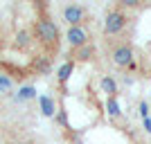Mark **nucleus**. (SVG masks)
<instances>
[{"label": "nucleus", "mask_w": 151, "mask_h": 144, "mask_svg": "<svg viewBox=\"0 0 151 144\" xmlns=\"http://www.w3.org/2000/svg\"><path fill=\"white\" fill-rule=\"evenodd\" d=\"M101 90H104L108 97H115V92H117V81H115L113 77H101Z\"/></svg>", "instance_id": "1a4fd4ad"}, {"label": "nucleus", "mask_w": 151, "mask_h": 144, "mask_svg": "<svg viewBox=\"0 0 151 144\" xmlns=\"http://www.w3.org/2000/svg\"><path fill=\"white\" fill-rule=\"evenodd\" d=\"M34 97H36V90L32 86H25L18 90V99H34Z\"/></svg>", "instance_id": "f8f14e48"}, {"label": "nucleus", "mask_w": 151, "mask_h": 144, "mask_svg": "<svg viewBox=\"0 0 151 144\" xmlns=\"http://www.w3.org/2000/svg\"><path fill=\"white\" fill-rule=\"evenodd\" d=\"M12 144H27V142H12Z\"/></svg>", "instance_id": "a211bd4d"}, {"label": "nucleus", "mask_w": 151, "mask_h": 144, "mask_svg": "<svg viewBox=\"0 0 151 144\" xmlns=\"http://www.w3.org/2000/svg\"><path fill=\"white\" fill-rule=\"evenodd\" d=\"M145 128H147V131H149V133H151V119H149V117H147V119H145Z\"/></svg>", "instance_id": "f3484780"}, {"label": "nucleus", "mask_w": 151, "mask_h": 144, "mask_svg": "<svg viewBox=\"0 0 151 144\" xmlns=\"http://www.w3.org/2000/svg\"><path fill=\"white\" fill-rule=\"evenodd\" d=\"M41 108H43V115H47V117L54 115V101L50 97H41Z\"/></svg>", "instance_id": "9b49d317"}, {"label": "nucleus", "mask_w": 151, "mask_h": 144, "mask_svg": "<svg viewBox=\"0 0 151 144\" xmlns=\"http://www.w3.org/2000/svg\"><path fill=\"white\" fill-rule=\"evenodd\" d=\"M32 43H34V34H32V29H18L16 32V38H14V45H16V50L20 52H27L32 47Z\"/></svg>", "instance_id": "0eeeda50"}, {"label": "nucleus", "mask_w": 151, "mask_h": 144, "mask_svg": "<svg viewBox=\"0 0 151 144\" xmlns=\"http://www.w3.org/2000/svg\"><path fill=\"white\" fill-rule=\"evenodd\" d=\"M32 34H34V41L41 43V47H45L47 54H54L59 50V43H61V32H59L57 23L50 18V16H38L32 25Z\"/></svg>", "instance_id": "f257e3e1"}, {"label": "nucleus", "mask_w": 151, "mask_h": 144, "mask_svg": "<svg viewBox=\"0 0 151 144\" xmlns=\"http://www.w3.org/2000/svg\"><path fill=\"white\" fill-rule=\"evenodd\" d=\"M12 88H14V81L7 75H0V90H2V92H9Z\"/></svg>", "instance_id": "ddd939ff"}, {"label": "nucleus", "mask_w": 151, "mask_h": 144, "mask_svg": "<svg viewBox=\"0 0 151 144\" xmlns=\"http://www.w3.org/2000/svg\"><path fill=\"white\" fill-rule=\"evenodd\" d=\"M126 23H129V16L124 14V9H120V7L108 9L106 20H104V34H106V36H117L126 27Z\"/></svg>", "instance_id": "f03ea898"}, {"label": "nucleus", "mask_w": 151, "mask_h": 144, "mask_svg": "<svg viewBox=\"0 0 151 144\" xmlns=\"http://www.w3.org/2000/svg\"><path fill=\"white\" fill-rule=\"evenodd\" d=\"M32 68H34V72H36V75H50V70H52L50 57H47V54L36 57L34 61H32Z\"/></svg>", "instance_id": "6e6552de"}, {"label": "nucleus", "mask_w": 151, "mask_h": 144, "mask_svg": "<svg viewBox=\"0 0 151 144\" xmlns=\"http://www.w3.org/2000/svg\"><path fill=\"white\" fill-rule=\"evenodd\" d=\"M61 16H63V20H65L70 27H79V25L86 23L88 11H86V7H83V5H65L61 9Z\"/></svg>", "instance_id": "7ed1b4c3"}, {"label": "nucleus", "mask_w": 151, "mask_h": 144, "mask_svg": "<svg viewBox=\"0 0 151 144\" xmlns=\"http://www.w3.org/2000/svg\"><path fill=\"white\" fill-rule=\"evenodd\" d=\"M111 61L117 68H133V47L129 43H120L111 50Z\"/></svg>", "instance_id": "20e7f679"}, {"label": "nucleus", "mask_w": 151, "mask_h": 144, "mask_svg": "<svg viewBox=\"0 0 151 144\" xmlns=\"http://www.w3.org/2000/svg\"><path fill=\"white\" fill-rule=\"evenodd\" d=\"M117 7H120V9H138V7H140V0H120Z\"/></svg>", "instance_id": "2eb2a0df"}, {"label": "nucleus", "mask_w": 151, "mask_h": 144, "mask_svg": "<svg viewBox=\"0 0 151 144\" xmlns=\"http://www.w3.org/2000/svg\"><path fill=\"white\" fill-rule=\"evenodd\" d=\"M95 54H97L95 45H93V43H88V45H83V47L70 50V61H75V63H86V61H93Z\"/></svg>", "instance_id": "423d86ee"}, {"label": "nucleus", "mask_w": 151, "mask_h": 144, "mask_svg": "<svg viewBox=\"0 0 151 144\" xmlns=\"http://www.w3.org/2000/svg\"><path fill=\"white\" fill-rule=\"evenodd\" d=\"M0 50H2V45H0Z\"/></svg>", "instance_id": "6ab92c4d"}, {"label": "nucleus", "mask_w": 151, "mask_h": 144, "mask_svg": "<svg viewBox=\"0 0 151 144\" xmlns=\"http://www.w3.org/2000/svg\"><path fill=\"white\" fill-rule=\"evenodd\" d=\"M72 70H75V61H65L61 68H59V81L65 83L70 79V75H72Z\"/></svg>", "instance_id": "9d476101"}, {"label": "nucleus", "mask_w": 151, "mask_h": 144, "mask_svg": "<svg viewBox=\"0 0 151 144\" xmlns=\"http://www.w3.org/2000/svg\"><path fill=\"white\" fill-rule=\"evenodd\" d=\"M140 113L145 115V119H147V104H145V101H142V104H140Z\"/></svg>", "instance_id": "dca6fc26"}, {"label": "nucleus", "mask_w": 151, "mask_h": 144, "mask_svg": "<svg viewBox=\"0 0 151 144\" xmlns=\"http://www.w3.org/2000/svg\"><path fill=\"white\" fill-rule=\"evenodd\" d=\"M65 38H68V43H70V50H77V47H83V45L90 43V34H88V29H86L83 25H79V27H68Z\"/></svg>", "instance_id": "39448f33"}, {"label": "nucleus", "mask_w": 151, "mask_h": 144, "mask_svg": "<svg viewBox=\"0 0 151 144\" xmlns=\"http://www.w3.org/2000/svg\"><path fill=\"white\" fill-rule=\"evenodd\" d=\"M108 113L113 115V117H120V106H117V101H115V97H108Z\"/></svg>", "instance_id": "4468645a"}]
</instances>
